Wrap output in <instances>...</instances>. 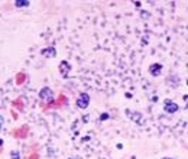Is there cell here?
<instances>
[{"mask_svg":"<svg viewBox=\"0 0 188 159\" xmlns=\"http://www.w3.org/2000/svg\"><path fill=\"white\" fill-rule=\"evenodd\" d=\"M10 158H12V159H20V155H19V152H17V150H12Z\"/></svg>","mask_w":188,"mask_h":159,"instance_id":"10","label":"cell"},{"mask_svg":"<svg viewBox=\"0 0 188 159\" xmlns=\"http://www.w3.org/2000/svg\"><path fill=\"white\" fill-rule=\"evenodd\" d=\"M164 110H165L167 113H169V114H174V113H177V111L179 110V106H178L175 101H172V100H165V103H164Z\"/></svg>","mask_w":188,"mask_h":159,"instance_id":"3","label":"cell"},{"mask_svg":"<svg viewBox=\"0 0 188 159\" xmlns=\"http://www.w3.org/2000/svg\"><path fill=\"white\" fill-rule=\"evenodd\" d=\"M69 159H78V158H69Z\"/></svg>","mask_w":188,"mask_h":159,"instance_id":"15","label":"cell"},{"mask_svg":"<svg viewBox=\"0 0 188 159\" xmlns=\"http://www.w3.org/2000/svg\"><path fill=\"white\" fill-rule=\"evenodd\" d=\"M42 55L44 56H55L56 55V49L54 48V46H49V48H45V49H42Z\"/></svg>","mask_w":188,"mask_h":159,"instance_id":"6","label":"cell"},{"mask_svg":"<svg viewBox=\"0 0 188 159\" xmlns=\"http://www.w3.org/2000/svg\"><path fill=\"white\" fill-rule=\"evenodd\" d=\"M164 159H169V158H164Z\"/></svg>","mask_w":188,"mask_h":159,"instance_id":"16","label":"cell"},{"mask_svg":"<svg viewBox=\"0 0 188 159\" xmlns=\"http://www.w3.org/2000/svg\"><path fill=\"white\" fill-rule=\"evenodd\" d=\"M140 18L146 20V19L151 18V13H149V12H145V10H140Z\"/></svg>","mask_w":188,"mask_h":159,"instance_id":"9","label":"cell"},{"mask_svg":"<svg viewBox=\"0 0 188 159\" xmlns=\"http://www.w3.org/2000/svg\"><path fill=\"white\" fill-rule=\"evenodd\" d=\"M167 83H168L169 86H172V87H177V86L179 84V78H178L177 75H175V77H174V75H171V77L167 80Z\"/></svg>","mask_w":188,"mask_h":159,"instance_id":"7","label":"cell"},{"mask_svg":"<svg viewBox=\"0 0 188 159\" xmlns=\"http://www.w3.org/2000/svg\"><path fill=\"white\" fill-rule=\"evenodd\" d=\"M184 100L187 101V100H188V96H184Z\"/></svg>","mask_w":188,"mask_h":159,"instance_id":"13","label":"cell"},{"mask_svg":"<svg viewBox=\"0 0 188 159\" xmlns=\"http://www.w3.org/2000/svg\"><path fill=\"white\" fill-rule=\"evenodd\" d=\"M88 104H90V96L87 93H81L78 96V98H77V107L86 110L87 107H88Z\"/></svg>","mask_w":188,"mask_h":159,"instance_id":"1","label":"cell"},{"mask_svg":"<svg viewBox=\"0 0 188 159\" xmlns=\"http://www.w3.org/2000/svg\"><path fill=\"white\" fill-rule=\"evenodd\" d=\"M39 98L45 100L46 103H51L52 100H54V93H52V90L49 88V87H44V88L39 91Z\"/></svg>","mask_w":188,"mask_h":159,"instance_id":"2","label":"cell"},{"mask_svg":"<svg viewBox=\"0 0 188 159\" xmlns=\"http://www.w3.org/2000/svg\"><path fill=\"white\" fill-rule=\"evenodd\" d=\"M187 108H188V104H187Z\"/></svg>","mask_w":188,"mask_h":159,"instance_id":"17","label":"cell"},{"mask_svg":"<svg viewBox=\"0 0 188 159\" xmlns=\"http://www.w3.org/2000/svg\"><path fill=\"white\" fill-rule=\"evenodd\" d=\"M109 117H110V116H109V114H107V113H103L102 116H100V120H107V119H109Z\"/></svg>","mask_w":188,"mask_h":159,"instance_id":"11","label":"cell"},{"mask_svg":"<svg viewBox=\"0 0 188 159\" xmlns=\"http://www.w3.org/2000/svg\"><path fill=\"white\" fill-rule=\"evenodd\" d=\"M3 122H4V120H3V117L0 116V129H1V126H3Z\"/></svg>","mask_w":188,"mask_h":159,"instance_id":"12","label":"cell"},{"mask_svg":"<svg viewBox=\"0 0 188 159\" xmlns=\"http://www.w3.org/2000/svg\"><path fill=\"white\" fill-rule=\"evenodd\" d=\"M0 146H3V140L1 139H0Z\"/></svg>","mask_w":188,"mask_h":159,"instance_id":"14","label":"cell"},{"mask_svg":"<svg viewBox=\"0 0 188 159\" xmlns=\"http://www.w3.org/2000/svg\"><path fill=\"white\" fill-rule=\"evenodd\" d=\"M187 84H188V81H187Z\"/></svg>","mask_w":188,"mask_h":159,"instance_id":"18","label":"cell"},{"mask_svg":"<svg viewBox=\"0 0 188 159\" xmlns=\"http://www.w3.org/2000/svg\"><path fill=\"white\" fill-rule=\"evenodd\" d=\"M29 4H31L29 0H16V1H15V6H16V7H28Z\"/></svg>","mask_w":188,"mask_h":159,"instance_id":"8","label":"cell"},{"mask_svg":"<svg viewBox=\"0 0 188 159\" xmlns=\"http://www.w3.org/2000/svg\"><path fill=\"white\" fill-rule=\"evenodd\" d=\"M161 71H162V65L159 64V62H155L151 65V68H149V72L154 75V77H158L159 74H161Z\"/></svg>","mask_w":188,"mask_h":159,"instance_id":"5","label":"cell"},{"mask_svg":"<svg viewBox=\"0 0 188 159\" xmlns=\"http://www.w3.org/2000/svg\"><path fill=\"white\" fill-rule=\"evenodd\" d=\"M68 71H71L69 62L68 61H61V64H59V72H61V75H62L64 78L68 77Z\"/></svg>","mask_w":188,"mask_h":159,"instance_id":"4","label":"cell"}]
</instances>
